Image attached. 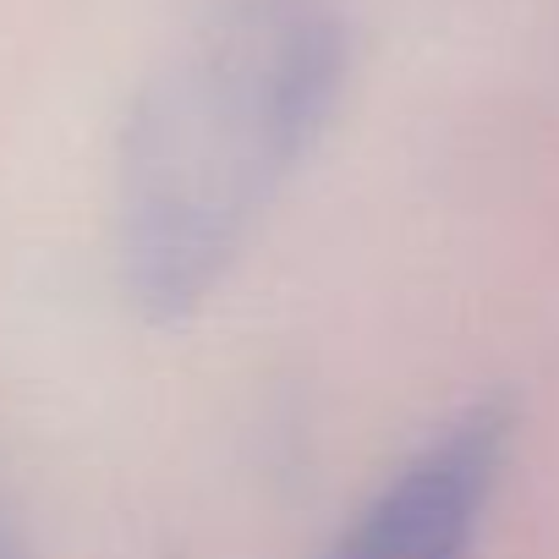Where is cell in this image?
Returning <instances> with one entry per match:
<instances>
[{
  "label": "cell",
  "mask_w": 559,
  "mask_h": 559,
  "mask_svg": "<svg viewBox=\"0 0 559 559\" xmlns=\"http://www.w3.org/2000/svg\"><path fill=\"white\" fill-rule=\"evenodd\" d=\"M352 83L335 0H214L148 72L116 170L121 286L154 324L192 319L313 159Z\"/></svg>",
  "instance_id": "1"
},
{
  "label": "cell",
  "mask_w": 559,
  "mask_h": 559,
  "mask_svg": "<svg viewBox=\"0 0 559 559\" xmlns=\"http://www.w3.org/2000/svg\"><path fill=\"white\" fill-rule=\"evenodd\" d=\"M515 439V406L483 395L439 423L341 526L324 559H472Z\"/></svg>",
  "instance_id": "2"
},
{
  "label": "cell",
  "mask_w": 559,
  "mask_h": 559,
  "mask_svg": "<svg viewBox=\"0 0 559 559\" xmlns=\"http://www.w3.org/2000/svg\"><path fill=\"white\" fill-rule=\"evenodd\" d=\"M0 559H28V548H23L17 526L7 521V510H0Z\"/></svg>",
  "instance_id": "3"
}]
</instances>
